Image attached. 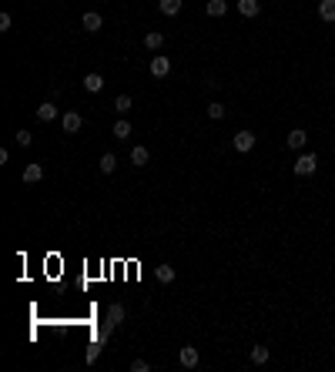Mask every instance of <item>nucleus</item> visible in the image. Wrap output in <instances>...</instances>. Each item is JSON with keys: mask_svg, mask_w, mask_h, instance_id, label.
<instances>
[{"mask_svg": "<svg viewBox=\"0 0 335 372\" xmlns=\"http://www.w3.org/2000/svg\"><path fill=\"white\" fill-rule=\"evenodd\" d=\"M232 145H235V151H238V154H248L252 148H255V134H252V131H238Z\"/></svg>", "mask_w": 335, "mask_h": 372, "instance_id": "1", "label": "nucleus"}, {"mask_svg": "<svg viewBox=\"0 0 335 372\" xmlns=\"http://www.w3.org/2000/svg\"><path fill=\"white\" fill-rule=\"evenodd\" d=\"M315 168H319V158H315V154H298V161H295V175H312Z\"/></svg>", "mask_w": 335, "mask_h": 372, "instance_id": "2", "label": "nucleus"}, {"mask_svg": "<svg viewBox=\"0 0 335 372\" xmlns=\"http://www.w3.org/2000/svg\"><path fill=\"white\" fill-rule=\"evenodd\" d=\"M168 71H171V61L164 54H154L151 57V77H168Z\"/></svg>", "mask_w": 335, "mask_h": 372, "instance_id": "3", "label": "nucleus"}, {"mask_svg": "<svg viewBox=\"0 0 335 372\" xmlns=\"http://www.w3.org/2000/svg\"><path fill=\"white\" fill-rule=\"evenodd\" d=\"M61 124H64V131H67V134H74V131H80V128H84V118H80L77 111H67L64 118H61Z\"/></svg>", "mask_w": 335, "mask_h": 372, "instance_id": "4", "label": "nucleus"}, {"mask_svg": "<svg viewBox=\"0 0 335 372\" xmlns=\"http://www.w3.org/2000/svg\"><path fill=\"white\" fill-rule=\"evenodd\" d=\"M80 24H84V31H91V34H97L104 27V17L97 14V10H88V14H84V20H80Z\"/></svg>", "mask_w": 335, "mask_h": 372, "instance_id": "5", "label": "nucleus"}, {"mask_svg": "<svg viewBox=\"0 0 335 372\" xmlns=\"http://www.w3.org/2000/svg\"><path fill=\"white\" fill-rule=\"evenodd\" d=\"M178 359H181V365H184V369H194V365H198V349L184 346L181 352H178Z\"/></svg>", "mask_w": 335, "mask_h": 372, "instance_id": "6", "label": "nucleus"}, {"mask_svg": "<svg viewBox=\"0 0 335 372\" xmlns=\"http://www.w3.org/2000/svg\"><path fill=\"white\" fill-rule=\"evenodd\" d=\"M305 141H309V134H305L302 128L288 131V148H292V151H302V148H305Z\"/></svg>", "mask_w": 335, "mask_h": 372, "instance_id": "7", "label": "nucleus"}, {"mask_svg": "<svg viewBox=\"0 0 335 372\" xmlns=\"http://www.w3.org/2000/svg\"><path fill=\"white\" fill-rule=\"evenodd\" d=\"M258 10H262L258 0H238V14L241 17H258Z\"/></svg>", "mask_w": 335, "mask_h": 372, "instance_id": "8", "label": "nucleus"}, {"mask_svg": "<svg viewBox=\"0 0 335 372\" xmlns=\"http://www.w3.org/2000/svg\"><path fill=\"white\" fill-rule=\"evenodd\" d=\"M181 4H184V0H158V7H161V14H164V17L181 14Z\"/></svg>", "mask_w": 335, "mask_h": 372, "instance_id": "9", "label": "nucleus"}, {"mask_svg": "<svg viewBox=\"0 0 335 372\" xmlns=\"http://www.w3.org/2000/svg\"><path fill=\"white\" fill-rule=\"evenodd\" d=\"M40 178H44V168H40V164H27L24 168V181L27 185H37Z\"/></svg>", "mask_w": 335, "mask_h": 372, "instance_id": "10", "label": "nucleus"}, {"mask_svg": "<svg viewBox=\"0 0 335 372\" xmlns=\"http://www.w3.org/2000/svg\"><path fill=\"white\" fill-rule=\"evenodd\" d=\"M104 88V77H101V74H88V77H84V91H91V94H97V91H101Z\"/></svg>", "mask_w": 335, "mask_h": 372, "instance_id": "11", "label": "nucleus"}, {"mask_svg": "<svg viewBox=\"0 0 335 372\" xmlns=\"http://www.w3.org/2000/svg\"><path fill=\"white\" fill-rule=\"evenodd\" d=\"M144 47H148V50H161V47H164V34L151 31L148 37H144Z\"/></svg>", "mask_w": 335, "mask_h": 372, "instance_id": "12", "label": "nucleus"}, {"mask_svg": "<svg viewBox=\"0 0 335 372\" xmlns=\"http://www.w3.org/2000/svg\"><path fill=\"white\" fill-rule=\"evenodd\" d=\"M154 278H158L161 285L175 282V268H171V265H158V268H154Z\"/></svg>", "mask_w": 335, "mask_h": 372, "instance_id": "13", "label": "nucleus"}, {"mask_svg": "<svg viewBox=\"0 0 335 372\" xmlns=\"http://www.w3.org/2000/svg\"><path fill=\"white\" fill-rule=\"evenodd\" d=\"M57 118V107L50 104V101H44V104L37 107V121H54Z\"/></svg>", "mask_w": 335, "mask_h": 372, "instance_id": "14", "label": "nucleus"}, {"mask_svg": "<svg viewBox=\"0 0 335 372\" xmlns=\"http://www.w3.org/2000/svg\"><path fill=\"white\" fill-rule=\"evenodd\" d=\"M148 158H151V154H148V148H141V145L131 151V164H134V168H144V164H148Z\"/></svg>", "mask_w": 335, "mask_h": 372, "instance_id": "15", "label": "nucleus"}, {"mask_svg": "<svg viewBox=\"0 0 335 372\" xmlns=\"http://www.w3.org/2000/svg\"><path fill=\"white\" fill-rule=\"evenodd\" d=\"M319 17L332 24V20H335V0H322V4H319Z\"/></svg>", "mask_w": 335, "mask_h": 372, "instance_id": "16", "label": "nucleus"}, {"mask_svg": "<svg viewBox=\"0 0 335 372\" xmlns=\"http://www.w3.org/2000/svg\"><path fill=\"white\" fill-rule=\"evenodd\" d=\"M228 0H208V17H225Z\"/></svg>", "mask_w": 335, "mask_h": 372, "instance_id": "17", "label": "nucleus"}, {"mask_svg": "<svg viewBox=\"0 0 335 372\" xmlns=\"http://www.w3.org/2000/svg\"><path fill=\"white\" fill-rule=\"evenodd\" d=\"M114 168H118V154L104 151V154H101V171H104V175H111Z\"/></svg>", "mask_w": 335, "mask_h": 372, "instance_id": "18", "label": "nucleus"}, {"mask_svg": "<svg viewBox=\"0 0 335 372\" xmlns=\"http://www.w3.org/2000/svg\"><path fill=\"white\" fill-rule=\"evenodd\" d=\"M268 356H271V352H268L265 346H255V349H252V362H255V365H265V362H268Z\"/></svg>", "mask_w": 335, "mask_h": 372, "instance_id": "19", "label": "nucleus"}, {"mask_svg": "<svg viewBox=\"0 0 335 372\" xmlns=\"http://www.w3.org/2000/svg\"><path fill=\"white\" fill-rule=\"evenodd\" d=\"M131 107H134V101H131V97H128V94H121V97H118V101H114V111H118V114H128V111H131Z\"/></svg>", "mask_w": 335, "mask_h": 372, "instance_id": "20", "label": "nucleus"}, {"mask_svg": "<svg viewBox=\"0 0 335 372\" xmlns=\"http://www.w3.org/2000/svg\"><path fill=\"white\" fill-rule=\"evenodd\" d=\"M114 138L128 141V138H131V124H128V121H118V124H114Z\"/></svg>", "mask_w": 335, "mask_h": 372, "instance_id": "21", "label": "nucleus"}, {"mask_svg": "<svg viewBox=\"0 0 335 372\" xmlns=\"http://www.w3.org/2000/svg\"><path fill=\"white\" fill-rule=\"evenodd\" d=\"M121 319H124V308H121V305H111V308H107V325H118Z\"/></svg>", "mask_w": 335, "mask_h": 372, "instance_id": "22", "label": "nucleus"}, {"mask_svg": "<svg viewBox=\"0 0 335 372\" xmlns=\"http://www.w3.org/2000/svg\"><path fill=\"white\" fill-rule=\"evenodd\" d=\"M208 118H225V104H218V101H211V104H208Z\"/></svg>", "mask_w": 335, "mask_h": 372, "instance_id": "23", "label": "nucleus"}, {"mask_svg": "<svg viewBox=\"0 0 335 372\" xmlns=\"http://www.w3.org/2000/svg\"><path fill=\"white\" fill-rule=\"evenodd\" d=\"M151 369V365L144 362V359H134V362H131V372H148Z\"/></svg>", "mask_w": 335, "mask_h": 372, "instance_id": "24", "label": "nucleus"}, {"mask_svg": "<svg viewBox=\"0 0 335 372\" xmlns=\"http://www.w3.org/2000/svg\"><path fill=\"white\" fill-rule=\"evenodd\" d=\"M14 138H17V145H31V131H17V134H14Z\"/></svg>", "mask_w": 335, "mask_h": 372, "instance_id": "25", "label": "nucleus"}, {"mask_svg": "<svg viewBox=\"0 0 335 372\" xmlns=\"http://www.w3.org/2000/svg\"><path fill=\"white\" fill-rule=\"evenodd\" d=\"M10 24H14V20H10V14H0V31H10Z\"/></svg>", "mask_w": 335, "mask_h": 372, "instance_id": "26", "label": "nucleus"}, {"mask_svg": "<svg viewBox=\"0 0 335 372\" xmlns=\"http://www.w3.org/2000/svg\"><path fill=\"white\" fill-rule=\"evenodd\" d=\"M332 88H335V84H332Z\"/></svg>", "mask_w": 335, "mask_h": 372, "instance_id": "27", "label": "nucleus"}]
</instances>
